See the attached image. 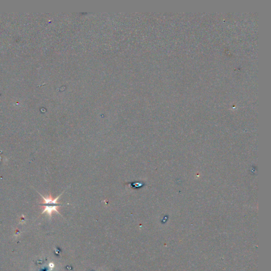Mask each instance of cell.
I'll use <instances>...</instances> for the list:
<instances>
[{
	"instance_id": "cell-1",
	"label": "cell",
	"mask_w": 271,
	"mask_h": 271,
	"mask_svg": "<svg viewBox=\"0 0 271 271\" xmlns=\"http://www.w3.org/2000/svg\"><path fill=\"white\" fill-rule=\"evenodd\" d=\"M64 192L65 191L63 192L62 194H60L59 196H58L55 199H53L51 195H49L47 197H44L38 192L39 194L41 195V197L44 200V202L42 203L39 204L40 206L44 208V211L41 213V214H43L44 212H47L48 215L51 218L53 212L55 211V212H57L60 215H62L58 211V208L59 206H62L63 204L59 203L58 202V200Z\"/></svg>"
},
{
	"instance_id": "cell-2",
	"label": "cell",
	"mask_w": 271,
	"mask_h": 271,
	"mask_svg": "<svg viewBox=\"0 0 271 271\" xmlns=\"http://www.w3.org/2000/svg\"><path fill=\"white\" fill-rule=\"evenodd\" d=\"M130 185L132 188L134 189H139L142 186V183L140 182H132L131 183H130Z\"/></svg>"
}]
</instances>
